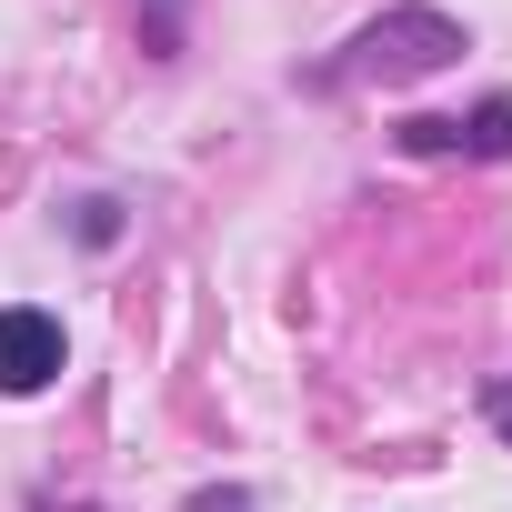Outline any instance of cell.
Listing matches in <instances>:
<instances>
[{
	"instance_id": "cell-3",
	"label": "cell",
	"mask_w": 512,
	"mask_h": 512,
	"mask_svg": "<svg viewBox=\"0 0 512 512\" xmlns=\"http://www.w3.org/2000/svg\"><path fill=\"white\" fill-rule=\"evenodd\" d=\"M392 141H402L412 161H452V151H462V161H512V101H482L472 121H442V111H432V121H402Z\"/></svg>"
},
{
	"instance_id": "cell-4",
	"label": "cell",
	"mask_w": 512,
	"mask_h": 512,
	"mask_svg": "<svg viewBox=\"0 0 512 512\" xmlns=\"http://www.w3.org/2000/svg\"><path fill=\"white\" fill-rule=\"evenodd\" d=\"M482 422L512 442V372H492V392H482Z\"/></svg>"
},
{
	"instance_id": "cell-1",
	"label": "cell",
	"mask_w": 512,
	"mask_h": 512,
	"mask_svg": "<svg viewBox=\"0 0 512 512\" xmlns=\"http://www.w3.org/2000/svg\"><path fill=\"white\" fill-rule=\"evenodd\" d=\"M472 51V31L452 21V11H432V0H402V11H382V21H362L352 41H342V61L322 71L332 91H362V81H422V71H452Z\"/></svg>"
},
{
	"instance_id": "cell-2",
	"label": "cell",
	"mask_w": 512,
	"mask_h": 512,
	"mask_svg": "<svg viewBox=\"0 0 512 512\" xmlns=\"http://www.w3.org/2000/svg\"><path fill=\"white\" fill-rule=\"evenodd\" d=\"M61 372H71V332H61L51 312L11 302V312H0V402H31V392H51Z\"/></svg>"
},
{
	"instance_id": "cell-6",
	"label": "cell",
	"mask_w": 512,
	"mask_h": 512,
	"mask_svg": "<svg viewBox=\"0 0 512 512\" xmlns=\"http://www.w3.org/2000/svg\"><path fill=\"white\" fill-rule=\"evenodd\" d=\"M61 512H101V502H61Z\"/></svg>"
},
{
	"instance_id": "cell-5",
	"label": "cell",
	"mask_w": 512,
	"mask_h": 512,
	"mask_svg": "<svg viewBox=\"0 0 512 512\" xmlns=\"http://www.w3.org/2000/svg\"><path fill=\"white\" fill-rule=\"evenodd\" d=\"M191 512H251V492H191Z\"/></svg>"
}]
</instances>
